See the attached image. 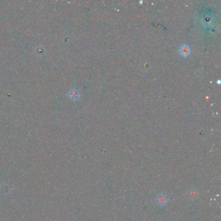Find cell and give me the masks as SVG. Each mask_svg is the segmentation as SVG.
<instances>
[{"mask_svg": "<svg viewBox=\"0 0 221 221\" xmlns=\"http://www.w3.org/2000/svg\"><path fill=\"white\" fill-rule=\"evenodd\" d=\"M69 97L71 99H72L73 100H76L80 97L79 92L77 89H72L70 90V92L69 93Z\"/></svg>", "mask_w": 221, "mask_h": 221, "instance_id": "7a4b0ae2", "label": "cell"}, {"mask_svg": "<svg viewBox=\"0 0 221 221\" xmlns=\"http://www.w3.org/2000/svg\"><path fill=\"white\" fill-rule=\"evenodd\" d=\"M180 53L184 57H187L191 53V49L187 45H183L180 47L179 50Z\"/></svg>", "mask_w": 221, "mask_h": 221, "instance_id": "6da1fadb", "label": "cell"}, {"mask_svg": "<svg viewBox=\"0 0 221 221\" xmlns=\"http://www.w3.org/2000/svg\"><path fill=\"white\" fill-rule=\"evenodd\" d=\"M157 202L158 204L163 205L167 202V198H165V197H164V196H160L158 199L157 200Z\"/></svg>", "mask_w": 221, "mask_h": 221, "instance_id": "3957f363", "label": "cell"}]
</instances>
